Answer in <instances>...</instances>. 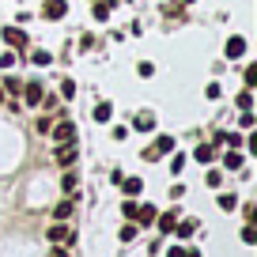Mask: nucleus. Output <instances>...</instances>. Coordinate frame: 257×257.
<instances>
[{
	"instance_id": "18",
	"label": "nucleus",
	"mask_w": 257,
	"mask_h": 257,
	"mask_svg": "<svg viewBox=\"0 0 257 257\" xmlns=\"http://www.w3.org/2000/svg\"><path fill=\"white\" fill-rule=\"evenodd\" d=\"M216 204H219L223 212H231V208H238V197H234V193H219V197H216Z\"/></svg>"
},
{
	"instance_id": "30",
	"label": "nucleus",
	"mask_w": 257,
	"mask_h": 257,
	"mask_svg": "<svg viewBox=\"0 0 257 257\" xmlns=\"http://www.w3.org/2000/svg\"><path fill=\"white\" fill-rule=\"evenodd\" d=\"M61 98H76V83H72V80L61 83Z\"/></svg>"
},
{
	"instance_id": "27",
	"label": "nucleus",
	"mask_w": 257,
	"mask_h": 257,
	"mask_svg": "<svg viewBox=\"0 0 257 257\" xmlns=\"http://www.w3.org/2000/svg\"><path fill=\"white\" fill-rule=\"evenodd\" d=\"M242 242H246V246H253V242H257V227H253V223L242 227Z\"/></svg>"
},
{
	"instance_id": "20",
	"label": "nucleus",
	"mask_w": 257,
	"mask_h": 257,
	"mask_svg": "<svg viewBox=\"0 0 257 257\" xmlns=\"http://www.w3.org/2000/svg\"><path fill=\"white\" fill-rule=\"evenodd\" d=\"M242 83H246V87H257V64H246V68H242Z\"/></svg>"
},
{
	"instance_id": "16",
	"label": "nucleus",
	"mask_w": 257,
	"mask_h": 257,
	"mask_svg": "<svg viewBox=\"0 0 257 257\" xmlns=\"http://www.w3.org/2000/svg\"><path fill=\"white\" fill-rule=\"evenodd\" d=\"M133 125H137L140 133H148V128L155 125V113H148V110H144V113H137V117H133Z\"/></svg>"
},
{
	"instance_id": "26",
	"label": "nucleus",
	"mask_w": 257,
	"mask_h": 257,
	"mask_svg": "<svg viewBox=\"0 0 257 257\" xmlns=\"http://www.w3.org/2000/svg\"><path fill=\"white\" fill-rule=\"evenodd\" d=\"M31 61H34V64H49V61H53V53H49V49H34Z\"/></svg>"
},
{
	"instance_id": "1",
	"label": "nucleus",
	"mask_w": 257,
	"mask_h": 257,
	"mask_svg": "<svg viewBox=\"0 0 257 257\" xmlns=\"http://www.w3.org/2000/svg\"><path fill=\"white\" fill-rule=\"evenodd\" d=\"M170 152H174V137H167V133H163V137L144 152V159H159V155H170Z\"/></svg>"
},
{
	"instance_id": "28",
	"label": "nucleus",
	"mask_w": 257,
	"mask_h": 257,
	"mask_svg": "<svg viewBox=\"0 0 257 257\" xmlns=\"http://www.w3.org/2000/svg\"><path fill=\"white\" fill-rule=\"evenodd\" d=\"M137 231H140L137 223H125V227H121V242H133V238H137Z\"/></svg>"
},
{
	"instance_id": "19",
	"label": "nucleus",
	"mask_w": 257,
	"mask_h": 257,
	"mask_svg": "<svg viewBox=\"0 0 257 257\" xmlns=\"http://www.w3.org/2000/svg\"><path fill=\"white\" fill-rule=\"evenodd\" d=\"M242 163H246V159H242L238 152H227V155H223V167H227V170H242Z\"/></svg>"
},
{
	"instance_id": "35",
	"label": "nucleus",
	"mask_w": 257,
	"mask_h": 257,
	"mask_svg": "<svg viewBox=\"0 0 257 257\" xmlns=\"http://www.w3.org/2000/svg\"><path fill=\"white\" fill-rule=\"evenodd\" d=\"M167 257H185V246H170V249H167Z\"/></svg>"
},
{
	"instance_id": "39",
	"label": "nucleus",
	"mask_w": 257,
	"mask_h": 257,
	"mask_svg": "<svg viewBox=\"0 0 257 257\" xmlns=\"http://www.w3.org/2000/svg\"><path fill=\"white\" fill-rule=\"evenodd\" d=\"M182 4H193V0H182Z\"/></svg>"
},
{
	"instance_id": "8",
	"label": "nucleus",
	"mask_w": 257,
	"mask_h": 257,
	"mask_svg": "<svg viewBox=\"0 0 257 257\" xmlns=\"http://www.w3.org/2000/svg\"><path fill=\"white\" fill-rule=\"evenodd\" d=\"M91 4H95V8H91L95 19H110V12L117 8V0H91Z\"/></svg>"
},
{
	"instance_id": "31",
	"label": "nucleus",
	"mask_w": 257,
	"mask_h": 257,
	"mask_svg": "<svg viewBox=\"0 0 257 257\" xmlns=\"http://www.w3.org/2000/svg\"><path fill=\"white\" fill-rule=\"evenodd\" d=\"M182 167H185V155H174L170 159V174H182Z\"/></svg>"
},
{
	"instance_id": "12",
	"label": "nucleus",
	"mask_w": 257,
	"mask_h": 257,
	"mask_svg": "<svg viewBox=\"0 0 257 257\" xmlns=\"http://www.w3.org/2000/svg\"><path fill=\"white\" fill-rule=\"evenodd\" d=\"M155 216H159V212H155L152 204H140V208H137V227H144V223H155Z\"/></svg>"
},
{
	"instance_id": "23",
	"label": "nucleus",
	"mask_w": 257,
	"mask_h": 257,
	"mask_svg": "<svg viewBox=\"0 0 257 257\" xmlns=\"http://www.w3.org/2000/svg\"><path fill=\"white\" fill-rule=\"evenodd\" d=\"M234 102H238V110H249V106H253V87H246L238 98H234Z\"/></svg>"
},
{
	"instance_id": "32",
	"label": "nucleus",
	"mask_w": 257,
	"mask_h": 257,
	"mask_svg": "<svg viewBox=\"0 0 257 257\" xmlns=\"http://www.w3.org/2000/svg\"><path fill=\"white\" fill-rule=\"evenodd\" d=\"M137 72L148 80V76H155V68H152V61H140V68H137Z\"/></svg>"
},
{
	"instance_id": "17",
	"label": "nucleus",
	"mask_w": 257,
	"mask_h": 257,
	"mask_svg": "<svg viewBox=\"0 0 257 257\" xmlns=\"http://www.w3.org/2000/svg\"><path fill=\"white\" fill-rule=\"evenodd\" d=\"M61 185H64V193H68V197H76V185H80V178L72 174V167L64 170V182H61Z\"/></svg>"
},
{
	"instance_id": "25",
	"label": "nucleus",
	"mask_w": 257,
	"mask_h": 257,
	"mask_svg": "<svg viewBox=\"0 0 257 257\" xmlns=\"http://www.w3.org/2000/svg\"><path fill=\"white\" fill-rule=\"evenodd\" d=\"M137 208H140V204H137V197H128V201L121 204V212H125V219H137Z\"/></svg>"
},
{
	"instance_id": "5",
	"label": "nucleus",
	"mask_w": 257,
	"mask_h": 257,
	"mask_svg": "<svg viewBox=\"0 0 257 257\" xmlns=\"http://www.w3.org/2000/svg\"><path fill=\"white\" fill-rule=\"evenodd\" d=\"M64 12H68V4H64V0H46L42 16H46L49 23H57V19H64Z\"/></svg>"
},
{
	"instance_id": "34",
	"label": "nucleus",
	"mask_w": 257,
	"mask_h": 257,
	"mask_svg": "<svg viewBox=\"0 0 257 257\" xmlns=\"http://www.w3.org/2000/svg\"><path fill=\"white\" fill-rule=\"evenodd\" d=\"M16 64V53H0V68H12Z\"/></svg>"
},
{
	"instance_id": "13",
	"label": "nucleus",
	"mask_w": 257,
	"mask_h": 257,
	"mask_svg": "<svg viewBox=\"0 0 257 257\" xmlns=\"http://www.w3.org/2000/svg\"><path fill=\"white\" fill-rule=\"evenodd\" d=\"M182 8H185L182 0H170V4H163V8H159V12H163V16H167V19H182V16H185V12H182Z\"/></svg>"
},
{
	"instance_id": "36",
	"label": "nucleus",
	"mask_w": 257,
	"mask_h": 257,
	"mask_svg": "<svg viewBox=\"0 0 257 257\" xmlns=\"http://www.w3.org/2000/svg\"><path fill=\"white\" fill-rule=\"evenodd\" d=\"M49 257H68V253H64V249H53V253H49Z\"/></svg>"
},
{
	"instance_id": "33",
	"label": "nucleus",
	"mask_w": 257,
	"mask_h": 257,
	"mask_svg": "<svg viewBox=\"0 0 257 257\" xmlns=\"http://www.w3.org/2000/svg\"><path fill=\"white\" fill-rule=\"evenodd\" d=\"M223 144H227V148H238V144H242V137H238V133H227Z\"/></svg>"
},
{
	"instance_id": "37",
	"label": "nucleus",
	"mask_w": 257,
	"mask_h": 257,
	"mask_svg": "<svg viewBox=\"0 0 257 257\" xmlns=\"http://www.w3.org/2000/svg\"><path fill=\"white\" fill-rule=\"evenodd\" d=\"M185 257H201V253H193V249H185Z\"/></svg>"
},
{
	"instance_id": "10",
	"label": "nucleus",
	"mask_w": 257,
	"mask_h": 257,
	"mask_svg": "<svg viewBox=\"0 0 257 257\" xmlns=\"http://www.w3.org/2000/svg\"><path fill=\"white\" fill-rule=\"evenodd\" d=\"M121 193H125V197H137V193H144V182H140V178H121Z\"/></svg>"
},
{
	"instance_id": "11",
	"label": "nucleus",
	"mask_w": 257,
	"mask_h": 257,
	"mask_svg": "<svg viewBox=\"0 0 257 257\" xmlns=\"http://www.w3.org/2000/svg\"><path fill=\"white\" fill-rule=\"evenodd\" d=\"M0 87H4V95H12V102H8V106H16V102H19V91H23V83H19L16 76H8V80L0 83Z\"/></svg>"
},
{
	"instance_id": "15",
	"label": "nucleus",
	"mask_w": 257,
	"mask_h": 257,
	"mask_svg": "<svg viewBox=\"0 0 257 257\" xmlns=\"http://www.w3.org/2000/svg\"><path fill=\"white\" fill-rule=\"evenodd\" d=\"M174 231L182 234V238H193V231H197V219H178Z\"/></svg>"
},
{
	"instance_id": "2",
	"label": "nucleus",
	"mask_w": 257,
	"mask_h": 257,
	"mask_svg": "<svg viewBox=\"0 0 257 257\" xmlns=\"http://www.w3.org/2000/svg\"><path fill=\"white\" fill-rule=\"evenodd\" d=\"M0 38L8 42V49H27V42H31L19 27H4V31H0Z\"/></svg>"
},
{
	"instance_id": "38",
	"label": "nucleus",
	"mask_w": 257,
	"mask_h": 257,
	"mask_svg": "<svg viewBox=\"0 0 257 257\" xmlns=\"http://www.w3.org/2000/svg\"><path fill=\"white\" fill-rule=\"evenodd\" d=\"M0 102H4V87H0Z\"/></svg>"
},
{
	"instance_id": "22",
	"label": "nucleus",
	"mask_w": 257,
	"mask_h": 257,
	"mask_svg": "<svg viewBox=\"0 0 257 257\" xmlns=\"http://www.w3.org/2000/svg\"><path fill=\"white\" fill-rule=\"evenodd\" d=\"M53 216H57V219H68V216H72V197L57 204V208H53Z\"/></svg>"
},
{
	"instance_id": "14",
	"label": "nucleus",
	"mask_w": 257,
	"mask_h": 257,
	"mask_svg": "<svg viewBox=\"0 0 257 257\" xmlns=\"http://www.w3.org/2000/svg\"><path fill=\"white\" fill-rule=\"evenodd\" d=\"M155 219H159V231L170 234V231H174V223H178V212H163V216H155Z\"/></svg>"
},
{
	"instance_id": "3",
	"label": "nucleus",
	"mask_w": 257,
	"mask_h": 257,
	"mask_svg": "<svg viewBox=\"0 0 257 257\" xmlns=\"http://www.w3.org/2000/svg\"><path fill=\"white\" fill-rule=\"evenodd\" d=\"M49 137H53L57 144H72V140H76V125H72V121H61V125L49 128Z\"/></svg>"
},
{
	"instance_id": "7",
	"label": "nucleus",
	"mask_w": 257,
	"mask_h": 257,
	"mask_svg": "<svg viewBox=\"0 0 257 257\" xmlns=\"http://www.w3.org/2000/svg\"><path fill=\"white\" fill-rule=\"evenodd\" d=\"M57 163H61L64 170L76 163V140H72V144H57Z\"/></svg>"
},
{
	"instance_id": "6",
	"label": "nucleus",
	"mask_w": 257,
	"mask_h": 257,
	"mask_svg": "<svg viewBox=\"0 0 257 257\" xmlns=\"http://www.w3.org/2000/svg\"><path fill=\"white\" fill-rule=\"evenodd\" d=\"M223 53H227V61H238V57L246 53V38H242V34H234V38H227Z\"/></svg>"
},
{
	"instance_id": "29",
	"label": "nucleus",
	"mask_w": 257,
	"mask_h": 257,
	"mask_svg": "<svg viewBox=\"0 0 257 257\" xmlns=\"http://www.w3.org/2000/svg\"><path fill=\"white\" fill-rule=\"evenodd\" d=\"M208 185L219 189V185H223V170H208Z\"/></svg>"
},
{
	"instance_id": "9",
	"label": "nucleus",
	"mask_w": 257,
	"mask_h": 257,
	"mask_svg": "<svg viewBox=\"0 0 257 257\" xmlns=\"http://www.w3.org/2000/svg\"><path fill=\"white\" fill-rule=\"evenodd\" d=\"M49 242H76V234L68 231L64 223H53V227H49Z\"/></svg>"
},
{
	"instance_id": "24",
	"label": "nucleus",
	"mask_w": 257,
	"mask_h": 257,
	"mask_svg": "<svg viewBox=\"0 0 257 257\" xmlns=\"http://www.w3.org/2000/svg\"><path fill=\"white\" fill-rule=\"evenodd\" d=\"M212 155H216V148H212V144H201V148H197V163H212Z\"/></svg>"
},
{
	"instance_id": "4",
	"label": "nucleus",
	"mask_w": 257,
	"mask_h": 257,
	"mask_svg": "<svg viewBox=\"0 0 257 257\" xmlns=\"http://www.w3.org/2000/svg\"><path fill=\"white\" fill-rule=\"evenodd\" d=\"M19 95L27 98V106H42V98H46V87H42L38 80H31V83H27L23 91H19Z\"/></svg>"
},
{
	"instance_id": "21",
	"label": "nucleus",
	"mask_w": 257,
	"mask_h": 257,
	"mask_svg": "<svg viewBox=\"0 0 257 257\" xmlns=\"http://www.w3.org/2000/svg\"><path fill=\"white\" fill-rule=\"evenodd\" d=\"M110 117H113V106L110 102H98L95 106V121H110Z\"/></svg>"
}]
</instances>
